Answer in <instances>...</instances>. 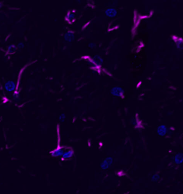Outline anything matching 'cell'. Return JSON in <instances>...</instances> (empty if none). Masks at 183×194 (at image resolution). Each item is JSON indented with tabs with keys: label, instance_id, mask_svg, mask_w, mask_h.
<instances>
[{
	"label": "cell",
	"instance_id": "6da1fadb",
	"mask_svg": "<svg viewBox=\"0 0 183 194\" xmlns=\"http://www.w3.org/2000/svg\"><path fill=\"white\" fill-rule=\"evenodd\" d=\"M111 94L114 96L122 97L124 95V90L121 87H115L112 89Z\"/></svg>",
	"mask_w": 183,
	"mask_h": 194
},
{
	"label": "cell",
	"instance_id": "5b68a950",
	"mask_svg": "<svg viewBox=\"0 0 183 194\" xmlns=\"http://www.w3.org/2000/svg\"><path fill=\"white\" fill-rule=\"evenodd\" d=\"M158 133L160 136H164L167 133V128L166 125H161L158 128Z\"/></svg>",
	"mask_w": 183,
	"mask_h": 194
},
{
	"label": "cell",
	"instance_id": "3957f363",
	"mask_svg": "<svg viewBox=\"0 0 183 194\" xmlns=\"http://www.w3.org/2000/svg\"><path fill=\"white\" fill-rule=\"evenodd\" d=\"M50 154L53 157H57L60 156H62L63 154H64L63 147L58 145V147H57V148L51 151Z\"/></svg>",
	"mask_w": 183,
	"mask_h": 194
},
{
	"label": "cell",
	"instance_id": "7c38bea8",
	"mask_svg": "<svg viewBox=\"0 0 183 194\" xmlns=\"http://www.w3.org/2000/svg\"><path fill=\"white\" fill-rule=\"evenodd\" d=\"M17 49V47L15 45H10V46H9V47L8 48V52L9 53H12L15 52V51Z\"/></svg>",
	"mask_w": 183,
	"mask_h": 194
},
{
	"label": "cell",
	"instance_id": "9c48e42d",
	"mask_svg": "<svg viewBox=\"0 0 183 194\" xmlns=\"http://www.w3.org/2000/svg\"><path fill=\"white\" fill-rule=\"evenodd\" d=\"M93 61L97 65H101L103 62V59L99 55H95L93 57Z\"/></svg>",
	"mask_w": 183,
	"mask_h": 194
},
{
	"label": "cell",
	"instance_id": "7a4b0ae2",
	"mask_svg": "<svg viewBox=\"0 0 183 194\" xmlns=\"http://www.w3.org/2000/svg\"><path fill=\"white\" fill-rule=\"evenodd\" d=\"M113 160L111 157H108L101 164V168L103 170L108 169L113 164Z\"/></svg>",
	"mask_w": 183,
	"mask_h": 194
},
{
	"label": "cell",
	"instance_id": "9a60e30c",
	"mask_svg": "<svg viewBox=\"0 0 183 194\" xmlns=\"http://www.w3.org/2000/svg\"><path fill=\"white\" fill-rule=\"evenodd\" d=\"M19 96H20L19 94L18 93V92H15V93L14 94V98L16 100H17L19 99Z\"/></svg>",
	"mask_w": 183,
	"mask_h": 194
},
{
	"label": "cell",
	"instance_id": "30bf717a",
	"mask_svg": "<svg viewBox=\"0 0 183 194\" xmlns=\"http://www.w3.org/2000/svg\"><path fill=\"white\" fill-rule=\"evenodd\" d=\"M75 15L73 13H69L66 17V20H67V21L70 23H71L74 21L75 20Z\"/></svg>",
	"mask_w": 183,
	"mask_h": 194
},
{
	"label": "cell",
	"instance_id": "52a82bcc",
	"mask_svg": "<svg viewBox=\"0 0 183 194\" xmlns=\"http://www.w3.org/2000/svg\"><path fill=\"white\" fill-rule=\"evenodd\" d=\"M117 11L114 8H109L106 11V15L109 17H114L117 15Z\"/></svg>",
	"mask_w": 183,
	"mask_h": 194
},
{
	"label": "cell",
	"instance_id": "277c9868",
	"mask_svg": "<svg viewBox=\"0 0 183 194\" xmlns=\"http://www.w3.org/2000/svg\"><path fill=\"white\" fill-rule=\"evenodd\" d=\"M5 90L8 92L14 91L16 88L15 83L11 81H8L4 85Z\"/></svg>",
	"mask_w": 183,
	"mask_h": 194
},
{
	"label": "cell",
	"instance_id": "2e32d148",
	"mask_svg": "<svg viewBox=\"0 0 183 194\" xmlns=\"http://www.w3.org/2000/svg\"><path fill=\"white\" fill-rule=\"evenodd\" d=\"M17 47L18 48H19V49H22V48H23L24 47V44L22 43H19V44H18Z\"/></svg>",
	"mask_w": 183,
	"mask_h": 194
},
{
	"label": "cell",
	"instance_id": "4fadbf2b",
	"mask_svg": "<svg viewBox=\"0 0 183 194\" xmlns=\"http://www.w3.org/2000/svg\"><path fill=\"white\" fill-rule=\"evenodd\" d=\"M159 179H160V176L158 174H155L153 175L152 177V180L153 181H157L159 180Z\"/></svg>",
	"mask_w": 183,
	"mask_h": 194
},
{
	"label": "cell",
	"instance_id": "8fae6325",
	"mask_svg": "<svg viewBox=\"0 0 183 194\" xmlns=\"http://www.w3.org/2000/svg\"><path fill=\"white\" fill-rule=\"evenodd\" d=\"M74 152L72 150H70L69 151H67L66 153H64V154L62 155V158L67 159H69L71 158V157L74 155Z\"/></svg>",
	"mask_w": 183,
	"mask_h": 194
},
{
	"label": "cell",
	"instance_id": "ba28073f",
	"mask_svg": "<svg viewBox=\"0 0 183 194\" xmlns=\"http://www.w3.org/2000/svg\"><path fill=\"white\" fill-rule=\"evenodd\" d=\"M175 162L177 164H180L183 163V153H180L175 156Z\"/></svg>",
	"mask_w": 183,
	"mask_h": 194
},
{
	"label": "cell",
	"instance_id": "8992f818",
	"mask_svg": "<svg viewBox=\"0 0 183 194\" xmlns=\"http://www.w3.org/2000/svg\"><path fill=\"white\" fill-rule=\"evenodd\" d=\"M75 34L74 33L69 31L65 35H64V39L66 41H67L68 42H71L73 41L75 39Z\"/></svg>",
	"mask_w": 183,
	"mask_h": 194
},
{
	"label": "cell",
	"instance_id": "e0dca14e",
	"mask_svg": "<svg viewBox=\"0 0 183 194\" xmlns=\"http://www.w3.org/2000/svg\"><path fill=\"white\" fill-rule=\"evenodd\" d=\"M93 45H95V44L94 43H89V47L91 48H93L95 47V46H93Z\"/></svg>",
	"mask_w": 183,
	"mask_h": 194
},
{
	"label": "cell",
	"instance_id": "5bb4252c",
	"mask_svg": "<svg viewBox=\"0 0 183 194\" xmlns=\"http://www.w3.org/2000/svg\"><path fill=\"white\" fill-rule=\"evenodd\" d=\"M60 118V121L61 122L63 123L64 122L65 119H66V115L64 114H61L59 117Z\"/></svg>",
	"mask_w": 183,
	"mask_h": 194
}]
</instances>
